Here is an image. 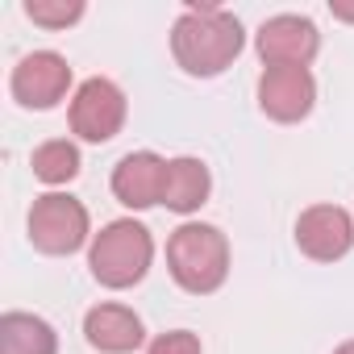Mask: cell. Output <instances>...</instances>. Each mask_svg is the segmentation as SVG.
Returning <instances> with one entry per match:
<instances>
[{"label":"cell","instance_id":"cell-14","mask_svg":"<svg viewBox=\"0 0 354 354\" xmlns=\"http://www.w3.org/2000/svg\"><path fill=\"white\" fill-rule=\"evenodd\" d=\"M34 175H38L42 184H71L75 175H80V150L67 138L42 142L34 150Z\"/></svg>","mask_w":354,"mask_h":354},{"label":"cell","instance_id":"cell-2","mask_svg":"<svg viewBox=\"0 0 354 354\" xmlns=\"http://www.w3.org/2000/svg\"><path fill=\"white\" fill-rule=\"evenodd\" d=\"M167 267H171V279L184 292L209 296L230 275V242H225V234L217 225L188 221L167 242Z\"/></svg>","mask_w":354,"mask_h":354},{"label":"cell","instance_id":"cell-16","mask_svg":"<svg viewBox=\"0 0 354 354\" xmlns=\"http://www.w3.org/2000/svg\"><path fill=\"white\" fill-rule=\"evenodd\" d=\"M150 354H201V337L192 329H171L150 342Z\"/></svg>","mask_w":354,"mask_h":354},{"label":"cell","instance_id":"cell-15","mask_svg":"<svg viewBox=\"0 0 354 354\" xmlns=\"http://www.w3.org/2000/svg\"><path fill=\"white\" fill-rule=\"evenodd\" d=\"M26 13L46 30H67L84 17V0H26Z\"/></svg>","mask_w":354,"mask_h":354},{"label":"cell","instance_id":"cell-7","mask_svg":"<svg viewBox=\"0 0 354 354\" xmlns=\"http://www.w3.org/2000/svg\"><path fill=\"white\" fill-rule=\"evenodd\" d=\"M71 88V67L59 50H34L13 67V96L26 109H55Z\"/></svg>","mask_w":354,"mask_h":354},{"label":"cell","instance_id":"cell-6","mask_svg":"<svg viewBox=\"0 0 354 354\" xmlns=\"http://www.w3.org/2000/svg\"><path fill=\"white\" fill-rule=\"evenodd\" d=\"M259 59L267 67H308L321 50V34L308 17L300 13H279V17H267L259 38Z\"/></svg>","mask_w":354,"mask_h":354},{"label":"cell","instance_id":"cell-9","mask_svg":"<svg viewBox=\"0 0 354 354\" xmlns=\"http://www.w3.org/2000/svg\"><path fill=\"white\" fill-rule=\"evenodd\" d=\"M296 246L308 259H317V263H333V259L350 254V246H354V221H350V213L337 209V205H313V209H304L300 221H296Z\"/></svg>","mask_w":354,"mask_h":354},{"label":"cell","instance_id":"cell-18","mask_svg":"<svg viewBox=\"0 0 354 354\" xmlns=\"http://www.w3.org/2000/svg\"><path fill=\"white\" fill-rule=\"evenodd\" d=\"M333 354H354V342H342V346H337Z\"/></svg>","mask_w":354,"mask_h":354},{"label":"cell","instance_id":"cell-5","mask_svg":"<svg viewBox=\"0 0 354 354\" xmlns=\"http://www.w3.org/2000/svg\"><path fill=\"white\" fill-rule=\"evenodd\" d=\"M125 125V92L113 80H84L71 100V133L84 142H109Z\"/></svg>","mask_w":354,"mask_h":354},{"label":"cell","instance_id":"cell-17","mask_svg":"<svg viewBox=\"0 0 354 354\" xmlns=\"http://www.w3.org/2000/svg\"><path fill=\"white\" fill-rule=\"evenodd\" d=\"M329 13L337 21H354V5H350V0H329Z\"/></svg>","mask_w":354,"mask_h":354},{"label":"cell","instance_id":"cell-13","mask_svg":"<svg viewBox=\"0 0 354 354\" xmlns=\"http://www.w3.org/2000/svg\"><path fill=\"white\" fill-rule=\"evenodd\" d=\"M0 354H59V337L50 321L34 313H5L0 317Z\"/></svg>","mask_w":354,"mask_h":354},{"label":"cell","instance_id":"cell-1","mask_svg":"<svg viewBox=\"0 0 354 354\" xmlns=\"http://www.w3.org/2000/svg\"><path fill=\"white\" fill-rule=\"evenodd\" d=\"M242 21L221 5H201V0H192L171 30V55L188 75H221L242 55Z\"/></svg>","mask_w":354,"mask_h":354},{"label":"cell","instance_id":"cell-12","mask_svg":"<svg viewBox=\"0 0 354 354\" xmlns=\"http://www.w3.org/2000/svg\"><path fill=\"white\" fill-rule=\"evenodd\" d=\"M209 167L192 154L184 158H167V188H162V205L171 213H196L205 201H209Z\"/></svg>","mask_w":354,"mask_h":354},{"label":"cell","instance_id":"cell-11","mask_svg":"<svg viewBox=\"0 0 354 354\" xmlns=\"http://www.w3.org/2000/svg\"><path fill=\"white\" fill-rule=\"evenodd\" d=\"M84 333L100 354H129L142 346V317L125 304H96L84 317Z\"/></svg>","mask_w":354,"mask_h":354},{"label":"cell","instance_id":"cell-10","mask_svg":"<svg viewBox=\"0 0 354 354\" xmlns=\"http://www.w3.org/2000/svg\"><path fill=\"white\" fill-rule=\"evenodd\" d=\"M162 188H167V158H158L154 150H133L113 167V196L125 209L162 205Z\"/></svg>","mask_w":354,"mask_h":354},{"label":"cell","instance_id":"cell-4","mask_svg":"<svg viewBox=\"0 0 354 354\" xmlns=\"http://www.w3.org/2000/svg\"><path fill=\"white\" fill-rule=\"evenodd\" d=\"M30 242L42 254H75L88 242V209L67 192H46L30 209Z\"/></svg>","mask_w":354,"mask_h":354},{"label":"cell","instance_id":"cell-8","mask_svg":"<svg viewBox=\"0 0 354 354\" xmlns=\"http://www.w3.org/2000/svg\"><path fill=\"white\" fill-rule=\"evenodd\" d=\"M317 100V80L308 67H267L259 75V109L271 121H300L313 113Z\"/></svg>","mask_w":354,"mask_h":354},{"label":"cell","instance_id":"cell-3","mask_svg":"<svg viewBox=\"0 0 354 354\" xmlns=\"http://www.w3.org/2000/svg\"><path fill=\"white\" fill-rule=\"evenodd\" d=\"M150 259H154V238L138 221H109L92 238V250H88L92 275L104 288H117V292L121 288H133L150 271Z\"/></svg>","mask_w":354,"mask_h":354}]
</instances>
